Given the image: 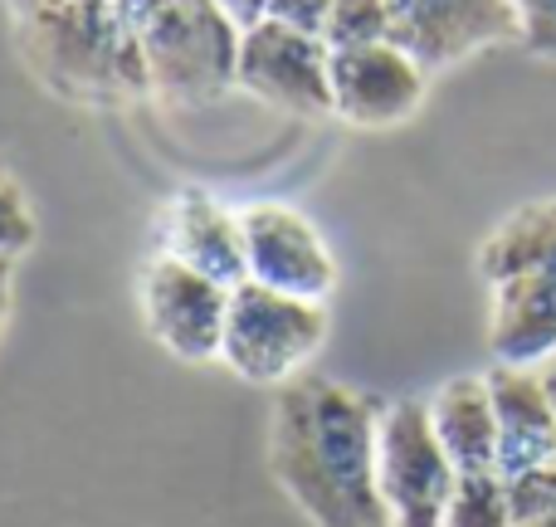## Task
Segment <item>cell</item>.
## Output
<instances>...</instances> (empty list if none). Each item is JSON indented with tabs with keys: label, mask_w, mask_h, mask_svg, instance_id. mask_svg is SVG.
Returning <instances> with one entry per match:
<instances>
[{
	"label": "cell",
	"mask_w": 556,
	"mask_h": 527,
	"mask_svg": "<svg viewBox=\"0 0 556 527\" xmlns=\"http://www.w3.org/2000/svg\"><path fill=\"white\" fill-rule=\"evenodd\" d=\"M493 288V323L489 347L498 366H538L556 356V274L532 268V274L498 278Z\"/></svg>",
	"instance_id": "cell-13"
},
{
	"label": "cell",
	"mask_w": 556,
	"mask_h": 527,
	"mask_svg": "<svg viewBox=\"0 0 556 527\" xmlns=\"http://www.w3.org/2000/svg\"><path fill=\"white\" fill-rule=\"evenodd\" d=\"M29 244H35V211L10 166L0 162V260H20Z\"/></svg>",
	"instance_id": "cell-18"
},
{
	"label": "cell",
	"mask_w": 556,
	"mask_h": 527,
	"mask_svg": "<svg viewBox=\"0 0 556 527\" xmlns=\"http://www.w3.org/2000/svg\"><path fill=\"white\" fill-rule=\"evenodd\" d=\"M230 298H235L230 284H220V278L162 254L142 278L147 332H152L176 362H220Z\"/></svg>",
	"instance_id": "cell-7"
},
{
	"label": "cell",
	"mask_w": 556,
	"mask_h": 527,
	"mask_svg": "<svg viewBox=\"0 0 556 527\" xmlns=\"http://www.w3.org/2000/svg\"><path fill=\"white\" fill-rule=\"evenodd\" d=\"M391 25L395 45L410 49L430 74L518 39L513 0H391Z\"/></svg>",
	"instance_id": "cell-10"
},
{
	"label": "cell",
	"mask_w": 556,
	"mask_h": 527,
	"mask_svg": "<svg viewBox=\"0 0 556 527\" xmlns=\"http://www.w3.org/2000/svg\"><path fill=\"white\" fill-rule=\"evenodd\" d=\"M162 254L220 278V284H244L250 260H244V215L230 211L220 196L205 186H181L162 211Z\"/></svg>",
	"instance_id": "cell-11"
},
{
	"label": "cell",
	"mask_w": 556,
	"mask_h": 527,
	"mask_svg": "<svg viewBox=\"0 0 556 527\" xmlns=\"http://www.w3.org/2000/svg\"><path fill=\"white\" fill-rule=\"evenodd\" d=\"M489 391H493V415H498L503 479L556 464V405L547 391V376L528 372V366H493Z\"/></svg>",
	"instance_id": "cell-12"
},
{
	"label": "cell",
	"mask_w": 556,
	"mask_h": 527,
	"mask_svg": "<svg viewBox=\"0 0 556 527\" xmlns=\"http://www.w3.org/2000/svg\"><path fill=\"white\" fill-rule=\"evenodd\" d=\"M444 527H518L513 523L508 479L498 469L489 474H459L454 499L444 509Z\"/></svg>",
	"instance_id": "cell-16"
},
{
	"label": "cell",
	"mask_w": 556,
	"mask_h": 527,
	"mask_svg": "<svg viewBox=\"0 0 556 527\" xmlns=\"http://www.w3.org/2000/svg\"><path fill=\"white\" fill-rule=\"evenodd\" d=\"M20 59L49 93L84 108L152 98L127 0H5Z\"/></svg>",
	"instance_id": "cell-2"
},
{
	"label": "cell",
	"mask_w": 556,
	"mask_h": 527,
	"mask_svg": "<svg viewBox=\"0 0 556 527\" xmlns=\"http://www.w3.org/2000/svg\"><path fill=\"white\" fill-rule=\"evenodd\" d=\"M532 268L556 274V196L513 211L479 250V274L489 284L513 274H532Z\"/></svg>",
	"instance_id": "cell-15"
},
{
	"label": "cell",
	"mask_w": 556,
	"mask_h": 527,
	"mask_svg": "<svg viewBox=\"0 0 556 527\" xmlns=\"http://www.w3.org/2000/svg\"><path fill=\"white\" fill-rule=\"evenodd\" d=\"M250 98L298 117L332 113V45L307 29H288L278 20H260L240 39V78Z\"/></svg>",
	"instance_id": "cell-6"
},
{
	"label": "cell",
	"mask_w": 556,
	"mask_h": 527,
	"mask_svg": "<svg viewBox=\"0 0 556 527\" xmlns=\"http://www.w3.org/2000/svg\"><path fill=\"white\" fill-rule=\"evenodd\" d=\"M215 5H220L225 15H230L240 29H250V25H260V20H264V10H269V0H215Z\"/></svg>",
	"instance_id": "cell-22"
},
{
	"label": "cell",
	"mask_w": 556,
	"mask_h": 527,
	"mask_svg": "<svg viewBox=\"0 0 556 527\" xmlns=\"http://www.w3.org/2000/svg\"><path fill=\"white\" fill-rule=\"evenodd\" d=\"M147 88L166 103H211L240 78L244 29L215 0H127Z\"/></svg>",
	"instance_id": "cell-3"
},
{
	"label": "cell",
	"mask_w": 556,
	"mask_h": 527,
	"mask_svg": "<svg viewBox=\"0 0 556 527\" xmlns=\"http://www.w3.org/2000/svg\"><path fill=\"white\" fill-rule=\"evenodd\" d=\"M522 527H556V509L547 513V518H538V523H522Z\"/></svg>",
	"instance_id": "cell-24"
},
{
	"label": "cell",
	"mask_w": 556,
	"mask_h": 527,
	"mask_svg": "<svg viewBox=\"0 0 556 527\" xmlns=\"http://www.w3.org/2000/svg\"><path fill=\"white\" fill-rule=\"evenodd\" d=\"M430 68L395 39L332 49V117L352 127H395L420 113Z\"/></svg>",
	"instance_id": "cell-9"
},
{
	"label": "cell",
	"mask_w": 556,
	"mask_h": 527,
	"mask_svg": "<svg viewBox=\"0 0 556 527\" xmlns=\"http://www.w3.org/2000/svg\"><path fill=\"white\" fill-rule=\"evenodd\" d=\"M10 303H15V260H0V327L10 317Z\"/></svg>",
	"instance_id": "cell-23"
},
{
	"label": "cell",
	"mask_w": 556,
	"mask_h": 527,
	"mask_svg": "<svg viewBox=\"0 0 556 527\" xmlns=\"http://www.w3.org/2000/svg\"><path fill=\"white\" fill-rule=\"evenodd\" d=\"M376 484L391 527H444L459 469L444 454L430 421V401H391L376 440Z\"/></svg>",
	"instance_id": "cell-5"
},
{
	"label": "cell",
	"mask_w": 556,
	"mask_h": 527,
	"mask_svg": "<svg viewBox=\"0 0 556 527\" xmlns=\"http://www.w3.org/2000/svg\"><path fill=\"white\" fill-rule=\"evenodd\" d=\"M240 215H244V260H250L254 284L307 298V303H327L332 298L337 260L327 250L323 230L303 211L260 201V205H244Z\"/></svg>",
	"instance_id": "cell-8"
},
{
	"label": "cell",
	"mask_w": 556,
	"mask_h": 527,
	"mask_svg": "<svg viewBox=\"0 0 556 527\" xmlns=\"http://www.w3.org/2000/svg\"><path fill=\"white\" fill-rule=\"evenodd\" d=\"M518 15V45L556 64V0H513Z\"/></svg>",
	"instance_id": "cell-20"
},
{
	"label": "cell",
	"mask_w": 556,
	"mask_h": 527,
	"mask_svg": "<svg viewBox=\"0 0 556 527\" xmlns=\"http://www.w3.org/2000/svg\"><path fill=\"white\" fill-rule=\"evenodd\" d=\"M376 396L327 376L278 386L269 415V469L313 527H391L376 484L381 440Z\"/></svg>",
	"instance_id": "cell-1"
},
{
	"label": "cell",
	"mask_w": 556,
	"mask_h": 527,
	"mask_svg": "<svg viewBox=\"0 0 556 527\" xmlns=\"http://www.w3.org/2000/svg\"><path fill=\"white\" fill-rule=\"evenodd\" d=\"M508 499H513V523H538L556 509V464H542V469L513 474L508 479Z\"/></svg>",
	"instance_id": "cell-19"
},
{
	"label": "cell",
	"mask_w": 556,
	"mask_h": 527,
	"mask_svg": "<svg viewBox=\"0 0 556 527\" xmlns=\"http://www.w3.org/2000/svg\"><path fill=\"white\" fill-rule=\"evenodd\" d=\"M327 342V308L307 298L278 293L254 278L235 284L230 323H225L220 362L250 386H288L298 381L317 347Z\"/></svg>",
	"instance_id": "cell-4"
},
{
	"label": "cell",
	"mask_w": 556,
	"mask_h": 527,
	"mask_svg": "<svg viewBox=\"0 0 556 527\" xmlns=\"http://www.w3.org/2000/svg\"><path fill=\"white\" fill-rule=\"evenodd\" d=\"M547 391H552V405H556V372H547Z\"/></svg>",
	"instance_id": "cell-25"
},
{
	"label": "cell",
	"mask_w": 556,
	"mask_h": 527,
	"mask_svg": "<svg viewBox=\"0 0 556 527\" xmlns=\"http://www.w3.org/2000/svg\"><path fill=\"white\" fill-rule=\"evenodd\" d=\"M430 421L459 474L498 469V415L489 376H454L430 396Z\"/></svg>",
	"instance_id": "cell-14"
},
{
	"label": "cell",
	"mask_w": 556,
	"mask_h": 527,
	"mask_svg": "<svg viewBox=\"0 0 556 527\" xmlns=\"http://www.w3.org/2000/svg\"><path fill=\"white\" fill-rule=\"evenodd\" d=\"M332 5L337 0H269L264 20H278V25H288V29H307V35H323Z\"/></svg>",
	"instance_id": "cell-21"
},
{
	"label": "cell",
	"mask_w": 556,
	"mask_h": 527,
	"mask_svg": "<svg viewBox=\"0 0 556 527\" xmlns=\"http://www.w3.org/2000/svg\"><path fill=\"white\" fill-rule=\"evenodd\" d=\"M323 39L332 49H362V45H381L395 39L391 25V0H337L327 15Z\"/></svg>",
	"instance_id": "cell-17"
}]
</instances>
